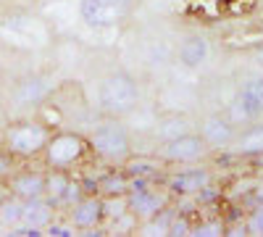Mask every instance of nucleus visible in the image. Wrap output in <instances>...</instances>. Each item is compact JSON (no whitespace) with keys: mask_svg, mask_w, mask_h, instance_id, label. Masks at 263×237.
<instances>
[{"mask_svg":"<svg viewBox=\"0 0 263 237\" xmlns=\"http://www.w3.org/2000/svg\"><path fill=\"white\" fill-rule=\"evenodd\" d=\"M103 216V200L98 198H82L79 203H74V211H71V219H74V227H82V229H90L100 222Z\"/></svg>","mask_w":263,"mask_h":237,"instance_id":"obj_13","label":"nucleus"},{"mask_svg":"<svg viewBox=\"0 0 263 237\" xmlns=\"http://www.w3.org/2000/svg\"><path fill=\"white\" fill-rule=\"evenodd\" d=\"M100 190H105L108 195H121L124 190H129V179L124 174H108L103 182H100Z\"/></svg>","mask_w":263,"mask_h":237,"instance_id":"obj_20","label":"nucleus"},{"mask_svg":"<svg viewBox=\"0 0 263 237\" xmlns=\"http://www.w3.org/2000/svg\"><path fill=\"white\" fill-rule=\"evenodd\" d=\"M53 206L45 200V198H32V200H24V211H21V224L24 227H32V229H42L45 224H50V216H53Z\"/></svg>","mask_w":263,"mask_h":237,"instance_id":"obj_12","label":"nucleus"},{"mask_svg":"<svg viewBox=\"0 0 263 237\" xmlns=\"http://www.w3.org/2000/svg\"><path fill=\"white\" fill-rule=\"evenodd\" d=\"M224 232V227H221V222H208V224H200L192 234H197V237H218Z\"/></svg>","mask_w":263,"mask_h":237,"instance_id":"obj_25","label":"nucleus"},{"mask_svg":"<svg viewBox=\"0 0 263 237\" xmlns=\"http://www.w3.org/2000/svg\"><path fill=\"white\" fill-rule=\"evenodd\" d=\"M168 222H171V213H163L161 219H156L153 224H147V227L142 229V234H168V227H171Z\"/></svg>","mask_w":263,"mask_h":237,"instance_id":"obj_22","label":"nucleus"},{"mask_svg":"<svg viewBox=\"0 0 263 237\" xmlns=\"http://www.w3.org/2000/svg\"><path fill=\"white\" fill-rule=\"evenodd\" d=\"M8 169H11V156L8 153H0V174H6Z\"/></svg>","mask_w":263,"mask_h":237,"instance_id":"obj_27","label":"nucleus"},{"mask_svg":"<svg viewBox=\"0 0 263 237\" xmlns=\"http://www.w3.org/2000/svg\"><path fill=\"white\" fill-rule=\"evenodd\" d=\"M237 148L242 150V153H263V124H255L248 132L239 135Z\"/></svg>","mask_w":263,"mask_h":237,"instance_id":"obj_19","label":"nucleus"},{"mask_svg":"<svg viewBox=\"0 0 263 237\" xmlns=\"http://www.w3.org/2000/svg\"><path fill=\"white\" fill-rule=\"evenodd\" d=\"M48 140H50V129L40 121L11 124L3 135V145L8 150V156H18V158L37 156L40 150H45Z\"/></svg>","mask_w":263,"mask_h":237,"instance_id":"obj_2","label":"nucleus"},{"mask_svg":"<svg viewBox=\"0 0 263 237\" xmlns=\"http://www.w3.org/2000/svg\"><path fill=\"white\" fill-rule=\"evenodd\" d=\"M208 58V40L200 37V34H192L182 42V48H179V61L184 63V66L195 69V66H200V63Z\"/></svg>","mask_w":263,"mask_h":237,"instance_id":"obj_14","label":"nucleus"},{"mask_svg":"<svg viewBox=\"0 0 263 237\" xmlns=\"http://www.w3.org/2000/svg\"><path fill=\"white\" fill-rule=\"evenodd\" d=\"M232 137H234V129H232L229 121H224L221 116L205 119V124H203V140H205V142L221 148V145L232 142Z\"/></svg>","mask_w":263,"mask_h":237,"instance_id":"obj_15","label":"nucleus"},{"mask_svg":"<svg viewBox=\"0 0 263 237\" xmlns=\"http://www.w3.org/2000/svg\"><path fill=\"white\" fill-rule=\"evenodd\" d=\"M156 171H158V163L145 161V158H137L126 166V174H132V177H147V174H156Z\"/></svg>","mask_w":263,"mask_h":237,"instance_id":"obj_21","label":"nucleus"},{"mask_svg":"<svg viewBox=\"0 0 263 237\" xmlns=\"http://www.w3.org/2000/svg\"><path fill=\"white\" fill-rule=\"evenodd\" d=\"M205 185H211V174L205 169H190V171H179L177 177H171L168 187L179 195H190V192H200Z\"/></svg>","mask_w":263,"mask_h":237,"instance_id":"obj_11","label":"nucleus"},{"mask_svg":"<svg viewBox=\"0 0 263 237\" xmlns=\"http://www.w3.org/2000/svg\"><path fill=\"white\" fill-rule=\"evenodd\" d=\"M48 234H50V237H71L74 229H71V227H63V224H50V227H48Z\"/></svg>","mask_w":263,"mask_h":237,"instance_id":"obj_26","label":"nucleus"},{"mask_svg":"<svg viewBox=\"0 0 263 237\" xmlns=\"http://www.w3.org/2000/svg\"><path fill=\"white\" fill-rule=\"evenodd\" d=\"M205 153V140L197 137V135H182V137H174L166 142L163 148V156L168 161H179V163H187V161H197Z\"/></svg>","mask_w":263,"mask_h":237,"instance_id":"obj_8","label":"nucleus"},{"mask_svg":"<svg viewBox=\"0 0 263 237\" xmlns=\"http://www.w3.org/2000/svg\"><path fill=\"white\" fill-rule=\"evenodd\" d=\"M140 100V87L129 74H111L100 84V108L111 116H126L137 108Z\"/></svg>","mask_w":263,"mask_h":237,"instance_id":"obj_1","label":"nucleus"},{"mask_svg":"<svg viewBox=\"0 0 263 237\" xmlns=\"http://www.w3.org/2000/svg\"><path fill=\"white\" fill-rule=\"evenodd\" d=\"M3 198H6V187H3V185H0V200H3Z\"/></svg>","mask_w":263,"mask_h":237,"instance_id":"obj_28","label":"nucleus"},{"mask_svg":"<svg viewBox=\"0 0 263 237\" xmlns=\"http://www.w3.org/2000/svg\"><path fill=\"white\" fill-rule=\"evenodd\" d=\"M11 192L18 195L21 200H32L45 195V174L40 171H21L18 177L11 179Z\"/></svg>","mask_w":263,"mask_h":237,"instance_id":"obj_10","label":"nucleus"},{"mask_svg":"<svg viewBox=\"0 0 263 237\" xmlns=\"http://www.w3.org/2000/svg\"><path fill=\"white\" fill-rule=\"evenodd\" d=\"M232 111L237 119H255L263 114V77H255L242 84V90L232 103Z\"/></svg>","mask_w":263,"mask_h":237,"instance_id":"obj_6","label":"nucleus"},{"mask_svg":"<svg viewBox=\"0 0 263 237\" xmlns=\"http://www.w3.org/2000/svg\"><path fill=\"white\" fill-rule=\"evenodd\" d=\"M248 232H250V234H263V200H260V206H258V208L250 213Z\"/></svg>","mask_w":263,"mask_h":237,"instance_id":"obj_24","label":"nucleus"},{"mask_svg":"<svg viewBox=\"0 0 263 237\" xmlns=\"http://www.w3.org/2000/svg\"><path fill=\"white\" fill-rule=\"evenodd\" d=\"M92 148H95V153L105 161H111V163H119L129 156V135H126V129L124 124L114 116V119H108L103 121L95 132H92Z\"/></svg>","mask_w":263,"mask_h":237,"instance_id":"obj_3","label":"nucleus"},{"mask_svg":"<svg viewBox=\"0 0 263 237\" xmlns=\"http://www.w3.org/2000/svg\"><path fill=\"white\" fill-rule=\"evenodd\" d=\"M82 153H84V140L79 135H58V137H50L45 145V156L53 169L71 166Z\"/></svg>","mask_w":263,"mask_h":237,"instance_id":"obj_5","label":"nucleus"},{"mask_svg":"<svg viewBox=\"0 0 263 237\" xmlns=\"http://www.w3.org/2000/svg\"><path fill=\"white\" fill-rule=\"evenodd\" d=\"M66 185H69V177H66L61 169H58V171H53L50 177H45V195H42V198H48V203H50V206L61 203L63 192H66Z\"/></svg>","mask_w":263,"mask_h":237,"instance_id":"obj_18","label":"nucleus"},{"mask_svg":"<svg viewBox=\"0 0 263 237\" xmlns=\"http://www.w3.org/2000/svg\"><path fill=\"white\" fill-rule=\"evenodd\" d=\"M258 200H263V185L258 187Z\"/></svg>","mask_w":263,"mask_h":237,"instance_id":"obj_29","label":"nucleus"},{"mask_svg":"<svg viewBox=\"0 0 263 237\" xmlns=\"http://www.w3.org/2000/svg\"><path fill=\"white\" fill-rule=\"evenodd\" d=\"M135 0H82V19L95 29L116 27L126 19Z\"/></svg>","mask_w":263,"mask_h":237,"instance_id":"obj_4","label":"nucleus"},{"mask_svg":"<svg viewBox=\"0 0 263 237\" xmlns=\"http://www.w3.org/2000/svg\"><path fill=\"white\" fill-rule=\"evenodd\" d=\"M79 200H82V185L69 182V185H66V192H63L61 203H66V206H74V203H79Z\"/></svg>","mask_w":263,"mask_h":237,"instance_id":"obj_23","label":"nucleus"},{"mask_svg":"<svg viewBox=\"0 0 263 237\" xmlns=\"http://www.w3.org/2000/svg\"><path fill=\"white\" fill-rule=\"evenodd\" d=\"M126 206L135 216H145V219H153L158 216V211L163 208V198L158 192L147 190L145 185L140 187H129V198H126Z\"/></svg>","mask_w":263,"mask_h":237,"instance_id":"obj_9","label":"nucleus"},{"mask_svg":"<svg viewBox=\"0 0 263 237\" xmlns=\"http://www.w3.org/2000/svg\"><path fill=\"white\" fill-rule=\"evenodd\" d=\"M190 132V121L187 119H179V116H168V119H163L161 124H158V129H156V135L161 137V140H174V137H182V135H187Z\"/></svg>","mask_w":263,"mask_h":237,"instance_id":"obj_17","label":"nucleus"},{"mask_svg":"<svg viewBox=\"0 0 263 237\" xmlns=\"http://www.w3.org/2000/svg\"><path fill=\"white\" fill-rule=\"evenodd\" d=\"M53 90V84L48 77H27L21 79L16 87H13V103L18 105V108H29V105H37L42 103Z\"/></svg>","mask_w":263,"mask_h":237,"instance_id":"obj_7","label":"nucleus"},{"mask_svg":"<svg viewBox=\"0 0 263 237\" xmlns=\"http://www.w3.org/2000/svg\"><path fill=\"white\" fill-rule=\"evenodd\" d=\"M21 211H24V200L18 195H11V198H3L0 200V222L6 227H18L21 224Z\"/></svg>","mask_w":263,"mask_h":237,"instance_id":"obj_16","label":"nucleus"}]
</instances>
